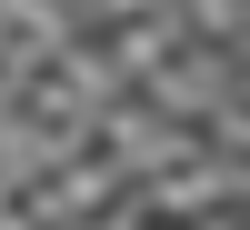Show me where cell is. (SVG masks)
Instances as JSON below:
<instances>
[{
  "label": "cell",
  "mask_w": 250,
  "mask_h": 230,
  "mask_svg": "<svg viewBox=\"0 0 250 230\" xmlns=\"http://www.w3.org/2000/svg\"><path fill=\"white\" fill-rule=\"evenodd\" d=\"M90 140H100V150H110L130 180H160V170H180V160H200V150H210L200 130H180V120H170V110H150L140 90H120L110 110H100V130H90Z\"/></svg>",
  "instance_id": "obj_2"
},
{
  "label": "cell",
  "mask_w": 250,
  "mask_h": 230,
  "mask_svg": "<svg viewBox=\"0 0 250 230\" xmlns=\"http://www.w3.org/2000/svg\"><path fill=\"white\" fill-rule=\"evenodd\" d=\"M140 100H150V110H170L180 130H210V120L240 100V70H230V50H220V40H180V50L140 80Z\"/></svg>",
  "instance_id": "obj_1"
}]
</instances>
